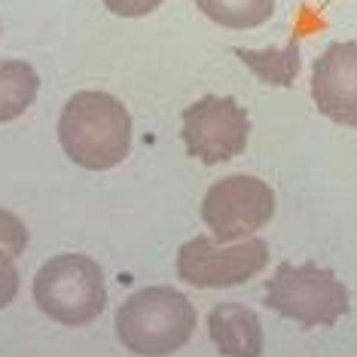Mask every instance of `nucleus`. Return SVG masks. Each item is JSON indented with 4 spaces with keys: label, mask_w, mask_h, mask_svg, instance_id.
Returning a JSON list of instances; mask_svg holds the SVG:
<instances>
[{
    "label": "nucleus",
    "mask_w": 357,
    "mask_h": 357,
    "mask_svg": "<svg viewBox=\"0 0 357 357\" xmlns=\"http://www.w3.org/2000/svg\"><path fill=\"white\" fill-rule=\"evenodd\" d=\"M0 248L13 257H22L28 248V226L6 208H0Z\"/></svg>",
    "instance_id": "obj_13"
},
{
    "label": "nucleus",
    "mask_w": 357,
    "mask_h": 357,
    "mask_svg": "<svg viewBox=\"0 0 357 357\" xmlns=\"http://www.w3.org/2000/svg\"><path fill=\"white\" fill-rule=\"evenodd\" d=\"M181 137L186 153L202 165H223L248 147L250 116L229 95H205L183 110Z\"/></svg>",
    "instance_id": "obj_7"
},
{
    "label": "nucleus",
    "mask_w": 357,
    "mask_h": 357,
    "mask_svg": "<svg viewBox=\"0 0 357 357\" xmlns=\"http://www.w3.org/2000/svg\"><path fill=\"white\" fill-rule=\"evenodd\" d=\"M266 305L303 327H333L348 314V287L318 263H281L266 281Z\"/></svg>",
    "instance_id": "obj_4"
},
{
    "label": "nucleus",
    "mask_w": 357,
    "mask_h": 357,
    "mask_svg": "<svg viewBox=\"0 0 357 357\" xmlns=\"http://www.w3.org/2000/svg\"><path fill=\"white\" fill-rule=\"evenodd\" d=\"M269 266V245L263 238L245 241H211L208 235H196L177 250V278L190 287L223 290L257 278Z\"/></svg>",
    "instance_id": "obj_5"
},
{
    "label": "nucleus",
    "mask_w": 357,
    "mask_h": 357,
    "mask_svg": "<svg viewBox=\"0 0 357 357\" xmlns=\"http://www.w3.org/2000/svg\"><path fill=\"white\" fill-rule=\"evenodd\" d=\"M312 98L330 123L357 128V40L333 43L314 59Z\"/></svg>",
    "instance_id": "obj_8"
},
{
    "label": "nucleus",
    "mask_w": 357,
    "mask_h": 357,
    "mask_svg": "<svg viewBox=\"0 0 357 357\" xmlns=\"http://www.w3.org/2000/svg\"><path fill=\"white\" fill-rule=\"evenodd\" d=\"M241 61L250 68V74L269 86H294L303 68V55H299V43L294 40L284 50H235Z\"/></svg>",
    "instance_id": "obj_11"
},
{
    "label": "nucleus",
    "mask_w": 357,
    "mask_h": 357,
    "mask_svg": "<svg viewBox=\"0 0 357 357\" xmlns=\"http://www.w3.org/2000/svg\"><path fill=\"white\" fill-rule=\"evenodd\" d=\"M104 6L113 15H123V19H141V15L156 13L162 0H104Z\"/></svg>",
    "instance_id": "obj_15"
},
{
    "label": "nucleus",
    "mask_w": 357,
    "mask_h": 357,
    "mask_svg": "<svg viewBox=\"0 0 357 357\" xmlns=\"http://www.w3.org/2000/svg\"><path fill=\"white\" fill-rule=\"evenodd\" d=\"M208 336L223 357L263 354V324L257 312L241 303H220L208 314Z\"/></svg>",
    "instance_id": "obj_9"
},
{
    "label": "nucleus",
    "mask_w": 357,
    "mask_h": 357,
    "mask_svg": "<svg viewBox=\"0 0 357 357\" xmlns=\"http://www.w3.org/2000/svg\"><path fill=\"white\" fill-rule=\"evenodd\" d=\"M37 308L64 327H86L107 308L104 269L86 254H59L34 275Z\"/></svg>",
    "instance_id": "obj_3"
},
{
    "label": "nucleus",
    "mask_w": 357,
    "mask_h": 357,
    "mask_svg": "<svg viewBox=\"0 0 357 357\" xmlns=\"http://www.w3.org/2000/svg\"><path fill=\"white\" fill-rule=\"evenodd\" d=\"M196 305L174 287H144L116 312V339L132 354L168 357L196 333Z\"/></svg>",
    "instance_id": "obj_2"
},
{
    "label": "nucleus",
    "mask_w": 357,
    "mask_h": 357,
    "mask_svg": "<svg viewBox=\"0 0 357 357\" xmlns=\"http://www.w3.org/2000/svg\"><path fill=\"white\" fill-rule=\"evenodd\" d=\"M19 269H15V257L10 250L0 248V308L13 305V299L19 296Z\"/></svg>",
    "instance_id": "obj_14"
},
{
    "label": "nucleus",
    "mask_w": 357,
    "mask_h": 357,
    "mask_svg": "<svg viewBox=\"0 0 357 357\" xmlns=\"http://www.w3.org/2000/svg\"><path fill=\"white\" fill-rule=\"evenodd\" d=\"M275 217V190L259 177L232 174L211 183L202 220L217 241H245Z\"/></svg>",
    "instance_id": "obj_6"
},
{
    "label": "nucleus",
    "mask_w": 357,
    "mask_h": 357,
    "mask_svg": "<svg viewBox=\"0 0 357 357\" xmlns=\"http://www.w3.org/2000/svg\"><path fill=\"white\" fill-rule=\"evenodd\" d=\"M40 74L22 59L0 61V126L13 123L37 101Z\"/></svg>",
    "instance_id": "obj_10"
},
{
    "label": "nucleus",
    "mask_w": 357,
    "mask_h": 357,
    "mask_svg": "<svg viewBox=\"0 0 357 357\" xmlns=\"http://www.w3.org/2000/svg\"><path fill=\"white\" fill-rule=\"evenodd\" d=\"M59 144L74 165L86 172H110L132 150V116L110 92H77L59 116Z\"/></svg>",
    "instance_id": "obj_1"
},
{
    "label": "nucleus",
    "mask_w": 357,
    "mask_h": 357,
    "mask_svg": "<svg viewBox=\"0 0 357 357\" xmlns=\"http://www.w3.org/2000/svg\"><path fill=\"white\" fill-rule=\"evenodd\" d=\"M199 13L220 28L250 31L275 15V0H196Z\"/></svg>",
    "instance_id": "obj_12"
}]
</instances>
